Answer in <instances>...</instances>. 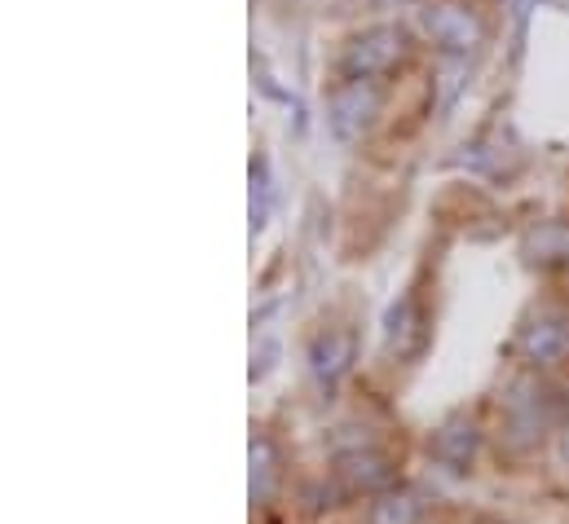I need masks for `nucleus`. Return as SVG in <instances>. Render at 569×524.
Listing matches in <instances>:
<instances>
[{
	"label": "nucleus",
	"instance_id": "1",
	"mask_svg": "<svg viewBox=\"0 0 569 524\" xmlns=\"http://www.w3.org/2000/svg\"><path fill=\"white\" fill-rule=\"evenodd\" d=\"M411 53V36L393 22H376L362 27L358 36H349V44L340 49V75L345 80H385L389 71H398Z\"/></svg>",
	"mask_w": 569,
	"mask_h": 524
},
{
	"label": "nucleus",
	"instance_id": "2",
	"mask_svg": "<svg viewBox=\"0 0 569 524\" xmlns=\"http://www.w3.org/2000/svg\"><path fill=\"white\" fill-rule=\"evenodd\" d=\"M420 31L428 44H437L446 58H468L486 44V22L477 9L459 4V0H437L420 13Z\"/></svg>",
	"mask_w": 569,
	"mask_h": 524
},
{
	"label": "nucleus",
	"instance_id": "3",
	"mask_svg": "<svg viewBox=\"0 0 569 524\" xmlns=\"http://www.w3.org/2000/svg\"><path fill=\"white\" fill-rule=\"evenodd\" d=\"M380 111H385V93L376 80H340L327 98V124L336 141H362L376 129Z\"/></svg>",
	"mask_w": 569,
	"mask_h": 524
},
{
	"label": "nucleus",
	"instance_id": "4",
	"mask_svg": "<svg viewBox=\"0 0 569 524\" xmlns=\"http://www.w3.org/2000/svg\"><path fill=\"white\" fill-rule=\"evenodd\" d=\"M331 476H336V485H340L345 494H367V498H376V494L393 490V463H389V454L376 450L371 441H367V445H353V450H340Z\"/></svg>",
	"mask_w": 569,
	"mask_h": 524
},
{
	"label": "nucleus",
	"instance_id": "5",
	"mask_svg": "<svg viewBox=\"0 0 569 524\" xmlns=\"http://www.w3.org/2000/svg\"><path fill=\"white\" fill-rule=\"evenodd\" d=\"M353 357H358V344H353V335L340 331V326L318 331V335L309 340V349H305V366H309V375H313V384H318L322 393H331V389L353 371Z\"/></svg>",
	"mask_w": 569,
	"mask_h": 524
},
{
	"label": "nucleus",
	"instance_id": "6",
	"mask_svg": "<svg viewBox=\"0 0 569 524\" xmlns=\"http://www.w3.org/2000/svg\"><path fill=\"white\" fill-rule=\"evenodd\" d=\"M428 454H432V463H441L446 472H472V463H477V454H481V432H477V423L468 419V414H450V419H441L437 427H432V436H428Z\"/></svg>",
	"mask_w": 569,
	"mask_h": 524
},
{
	"label": "nucleus",
	"instance_id": "7",
	"mask_svg": "<svg viewBox=\"0 0 569 524\" xmlns=\"http://www.w3.org/2000/svg\"><path fill=\"white\" fill-rule=\"evenodd\" d=\"M521 357L535 366V371H552L569 357V331L566 318L557 313H535L526 326H521V340H517Z\"/></svg>",
	"mask_w": 569,
	"mask_h": 524
},
{
	"label": "nucleus",
	"instance_id": "8",
	"mask_svg": "<svg viewBox=\"0 0 569 524\" xmlns=\"http://www.w3.org/2000/svg\"><path fill=\"white\" fill-rule=\"evenodd\" d=\"M380 340H385V353H393V357H416L425 349V318H420V304L411 295H402L385 309Z\"/></svg>",
	"mask_w": 569,
	"mask_h": 524
},
{
	"label": "nucleus",
	"instance_id": "9",
	"mask_svg": "<svg viewBox=\"0 0 569 524\" xmlns=\"http://www.w3.org/2000/svg\"><path fill=\"white\" fill-rule=\"evenodd\" d=\"M279 481H283L279 445L266 432H252V441H248V494H252V503H270L279 494Z\"/></svg>",
	"mask_w": 569,
	"mask_h": 524
},
{
	"label": "nucleus",
	"instance_id": "10",
	"mask_svg": "<svg viewBox=\"0 0 569 524\" xmlns=\"http://www.w3.org/2000/svg\"><path fill=\"white\" fill-rule=\"evenodd\" d=\"M367 524H425V498L407 485H393V490L371 498Z\"/></svg>",
	"mask_w": 569,
	"mask_h": 524
},
{
	"label": "nucleus",
	"instance_id": "11",
	"mask_svg": "<svg viewBox=\"0 0 569 524\" xmlns=\"http://www.w3.org/2000/svg\"><path fill=\"white\" fill-rule=\"evenodd\" d=\"M270 194H274V185H270V163H266V159H252V190H248V221H252V234H261L266 221H270Z\"/></svg>",
	"mask_w": 569,
	"mask_h": 524
},
{
	"label": "nucleus",
	"instance_id": "12",
	"mask_svg": "<svg viewBox=\"0 0 569 524\" xmlns=\"http://www.w3.org/2000/svg\"><path fill=\"white\" fill-rule=\"evenodd\" d=\"M274 366H279V344L274 340H261V349H252V384H261Z\"/></svg>",
	"mask_w": 569,
	"mask_h": 524
},
{
	"label": "nucleus",
	"instance_id": "13",
	"mask_svg": "<svg viewBox=\"0 0 569 524\" xmlns=\"http://www.w3.org/2000/svg\"><path fill=\"white\" fill-rule=\"evenodd\" d=\"M376 4H385V9H389V4H407V0H376Z\"/></svg>",
	"mask_w": 569,
	"mask_h": 524
},
{
	"label": "nucleus",
	"instance_id": "14",
	"mask_svg": "<svg viewBox=\"0 0 569 524\" xmlns=\"http://www.w3.org/2000/svg\"><path fill=\"white\" fill-rule=\"evenodd\" d=\"M566 331H569V313H566Z\"/></svg>",
	"mask_w": 569,
	"mask_h": 524
}]
</instances>
